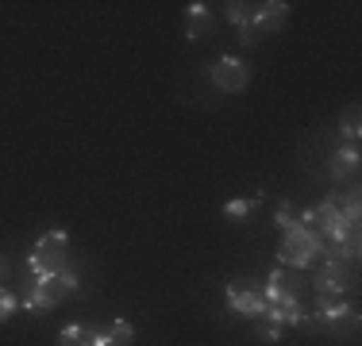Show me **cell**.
I'll return each instance as SVG.
<instances>
[{
	"label": "cell",
	"instance_id": "17",
	"mask_svg": "<svg viewBox=\"0 0 362 346\" xmlns=\"http://www.w3.org/2000/svg\"><path fill=\"white\" fill-rule=\"evenodd\" d=\"M293 223H297V215H293V208H289V204H281L278 212H274V227H278V231H286V227H293Z\"/></svg>",
	"mask_w": 362,
	"mask_h": 346
},
{
	"label": "cell",
	"instance_id": "18",
	"mask_svg": "<svg viewBox=\"0 0 362 346\" xmlns=\"http://www.w3.org/2000/svg\"><path fill=\"white\" fill-rule=\"evenodd\" d=\"M281 335H286V331H281V327H274V323L262 327V339H266V342H281Z\"/></svg>",
	"mask_w": 362,
	"mask_h": 346
},
{
	"label": "cell",
	"instance_id": "6",
	"mask_svg": "<svg viewBox=\"0 0 362 346\" xmlns=\"http://www.w3.org/2000/svg\"><path fill=\"white\" fill-rule=\"evenodd\" d=\"M347 289H351L347 266L339 258H320L313 270V292H320V297H343Z\"/></svg>",
	"mask_w": 362,
	"mask_h": 346
},
{
	"label": "cell",
	"instance_id": "16",
	"mask_svg": "<svg viewBox=\"0 0 362 346\" xmlns=\"http://www.w3.org/2000/svg\"><path fill=\"white\" fill-rule=\"evenodd\" d=\"M20 311V292L12 289H0V323H8V319Z\"/></svg>",
	"mask_w": 362,
	"mask_h": 346
},
{
	"label": "cell",
	"instance_id": "3",
	"mask_svg": "<svg viewBox=\"0 0 362 346\" xmlns=\"http://www.w3.org/2000/svg\"><path fill=\"white\" fill-rule=\"evenodd\" d=\"M70 270V235L66 231H42V235L31 242V254H28V273L31 277H54Z\"/></svg>",
	"mask_w": 362,
	"mask_h": 346
},
{
	"label": "cell",
	"instance_id": "19",
	"mask_svg": "<svg viewBox=\"0 0 362 346\" xmlns=\"http://www.w3.org/2000/svg\"><path fill=\"white\" fill-rule=\"evenodd\" d=\"M93 346H112V339H108L105 327H93Z\"/></svg>",
	"mask_w": 362,
	"mask_h": 346
},
{
	"label": "cell",
	"instance_id": "11",
	"mask_svg": "<svg viewBox=\"0 0 362 346\" xmlns=\"http://www.w3.org/2000/svg\"><path fill=\"white\" fill-rule=\"evenodd\" d=\"M258 204H262V193H255V196H235V201H228V204H223V215H228L231 223L251 220V215L258 212Z\"/></svg>",
	"mask_w": 362,
	"mask_h": 346
},
{
	"label": "cell",
	"instance_id": "4",
	"mask_svg": "<svg viewBox=\"0 0 362 346\" xmlns=\"http://www.w3.org/2000/svg\"><path fill=\"white\" fill-rule=\"evenodd\" d=\"M209 81H212L216 93H223V97H239V93L251 85V66H247L243 58H235V54H223V58L212 62Z\"/></svg>",
	"mask_w": 362,
	"mask_h": 346
},
{
	"label": "cell",
	"instance_id": "2",
	"mask_svg": "<svg viewBox=\"0 0 362 346\" xmlns=\"http://www.w3.org/2000/svg\"><path fill=\"white\" fill-rule=\"evenodd\" d=\"M308 331H320V335H347L358 327V308L347 304L343 297H320L313 292V308L305 311V323Z\"/></svg>",
	"mask_w": 362,
	"mask_h": 346
},
{
	"label": "cell",
	"instance_id": "9",
	"mask_svg": "<svg viewBox=\"0 0 362 346\" xmlns=\"http://www.w3.org/2000/svg\"><path fill=\"white\" fill-rule=\"evenodd\" d=\"M358 173V146H335L327 154V177L332 181H347Z\"/></svg>",
	"mask_w": 362,
	"mask_h": 346
},
{
	"label": "cell",
	"instance_id": "12",
	"mask_svg": "<svg viewBox=\"0 0 362 346\" xmlns=\"http://www.w3.org/2000/svg\"><path fill=\"white\" fill-rule=\"evenodd\" d=\"M58 346H93V327L89 323H66L58 331Z\"/></svg>",
	"mask_w": 362,
	"mask_h": 346
},
{
	"label": "cell",
	"instance_id": "14",
	"mask_svg": "<svg viewBox=\"0 0 362 346\" xmlns=\"http://www.w3.org/2000/svg\"><path fill=\"white\" fill-rule=\"evenodd\" d=\"M223 20L231 23V28H247V23H251V4H239V0H228V4H223Z\"/></svg>",
	"mask_w": 362,
	"mask_h": 346
},
{
	"label": "cell",
	"instance_id": "5",
	"mask_svg": "<svg viewBox=\"0 0 362 346\" xmlns=\"http://www.w3.org/2000/svg\"><path fill=\"white\" fill-rule=\"evenodd\" d=\"M223 297H228V308L235 311V316L262 319L266 300H262V289H251V281H243V277H231L228 289H223Z\"/></svg>",
	"mask_w": 362,
	"mask_h": 346
},
{
	"label": "cell",
	"instance_id": "20",
	"mask_svg": "<svg viewBox=\"0 0 362 346\" xmlns=\"http://www.w3.org/2000/svg\"><path fill=\"white\" fill-rule=\"evenodd\" d=\"M8 277H12V262H8L4 254H0V289L8 285Z\"/></svg>",
	"mask_w": 362,
	"mask_h": 346
},
{
	"label": "cell",
	"instance_id": "10",
	"mask_svg": "<svg viewBox=\"0 0 362 346\" xmlns=\"http://www.w3.org/2000/svg\"><path fill=\"white\" fill-rule=\"evenodd\" d=\"M209 31H212V12H209V4H201V0L185 4V42H201Z\"/></svg>",
	"mask_w": 362,
	"mask_h": 346
},
{
	"label": "cell",
	"instance_id": "8",
	"mask_svg": "<svg viewBox=\"0 0 362 346\" xmlns=\"http://www.w3.org/2000/svg\"><path fill=\"white\" fill-rule=\"evenodd\" d=\"M20 308L28 311V316H35V319H39V316H47V311H54V308H58V300L50 297L47 289H42L35 277L28 273V289H23V297H20Z\"/></svg>",
	"mask_w": 362,
	"mask_h": 346
},
{
	"label": "cell",
	"instance_id": "13",
	"mask_svg": "<svg viewBox=\"0 0 362 346\" xmlns=\"http://www.w3.org/2000/svg\"><path fill=\"white\" fill-rule=\"evenodd\" d=\"M105 331H108V339H112V346H132V342H135V327L127 323L124 316L108 319V323H105Z\"/></svg>",
	"mask_w": 362,
	"mask_h": 346
},
{
	"label": "cell",
	"instance_id": "7",
	"mask_svg": "<svg viewBox=\"0 0 362 346\" xmlns=\"http://www.w3.org/2000/svg\"><path fill=\"white\" fill-rule=\"evenodd\" d=\"M289 20V4L286 0H266V4H251V31L262 39V35L281 31Z\"/></svg>",
	"mask_w": 362,
	"mask_h": 346
},
{
	"label": "cell",
	"instance_id": "15",
	"mask_svg": "<svg viewBox=\"0 0 362 346\" xmlns=\"http://www.w3.org/2000/svg\"><path fill=\"white\" fill-rule=\"evenodd\" d=\"M358 135H362V127H358V108L351 104L347 116H343V138H347V146H358Z\"/></svg>",
	"mask_w": 362,
	"mask_h": 346
},
{
	"label": "cell",
	"instance_id": "1",
	"mask_svg": "<svg viewBox=\"0 0 362 346\" xmlns=\"http://www.w3.org/2000/svg\"><path fill=\"white\" fill-rule=\"evenodd\" d=\"M324 258V239L316 235L313 227H305V223H293V227L281 231V242H278V266L281 270H313L316 262Z\"/></svg>",
	"mask_w": 362,
	"mask_h": 346
}]
</instances>
